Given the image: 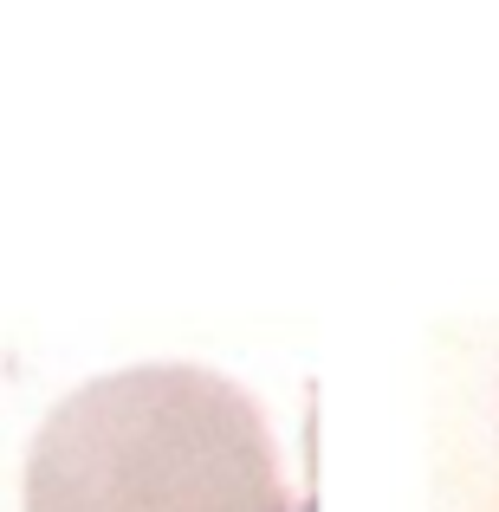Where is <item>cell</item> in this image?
<instances>
[{"mask_svg":"<svg viewBox=\"0 0 499 512\" xmlns=\"http://www.w3.org/2000/svg\"><path fill=\"white\" fill-rule=\"evenodd\" d=\"M26 512H312L260 396L208 363H130L52 402Z\"/></svg>","mask_w":499,"mask_h":512,"instance_id":"cell-1","label":"cell"}]
</instances>
